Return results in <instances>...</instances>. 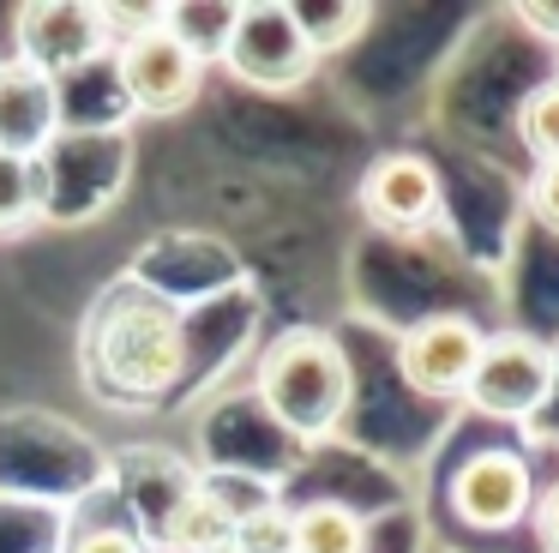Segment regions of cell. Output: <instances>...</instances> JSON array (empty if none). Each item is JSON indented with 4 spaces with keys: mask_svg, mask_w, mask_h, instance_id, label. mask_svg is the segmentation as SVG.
Instances as JSON below:
<instances>
[{
    "mask_svg": "<svg viewBox=\"0 0 559 553\" xmlns=\"http://www.w3.org/2000/svg\"><path fill=\"white\" fill-rule=\"evenodd\" d=\"M115 84L139 115H181V108H193L199 84H205V55L163 19L157 31L115 48Z\"/></svg>",
    "mask_w": 559,
    "mask_h": 553,
    "instance_id": "cell-5",
    "label": "cell"
},
{
    "mask_svg": "<svg viewBox=\"0 0 559 553\" xmlns=\"http://www.w3.org/2000/svg\"><path fill=\"white\" fill-rule=\"evenodd\" d=\"M259 403L271 409L283 433L295 439H325L355 403V373L349 355L331 331H283L277 343L259 355Z\"/></svg>",
    "mask_w": 559,
    "mask_h": 553,
    "instance_id": "cell-1",
    "label": "cell"
},
{
    "mask_svg": "<svg viewBox=\"0 0 559 553\" xmlns=\"http://www.w3.org/2000/svg\"><path fill=\"white\" fill-rule=\"evenodd\" d=\"M61 132V91L49 72H37L31 60L0 67V151L37 163V151Z\"/></svg>",
    "mask_w": 559,
    "mask_h": 553,
    "instance_id": "cell-10",
    "label": "cell"
},
{
    "mask_svg": "<svg viewBox=\"0 0 559 553\" xmlns=\"http://www.w3.org/2000/svg\"><path fill=\"white\" fill-rule=\"evenodd\" d=\"M235 536V517L211 487H187L181 499L163 511V548L169 553H223Z\"/></svg>",
    "mask_w": 559,
    "mask_h": 553,
    "instance_id": "cell-11",
    "label": "cell"
},
{
    "mask_svg": "<svg viewBox=\"0 0 559 553\" xmlns=\"http://www.w3.org/2000/svg\"><path fill=\"white\" fill-rule=\"evenodd\" d=\"M67 553H145V541L133 529H85Z\"/></svg>",
    "mask_w": 559,
    "mask_h": 553,
    "instance_id": "cell-17",
    "label": "cell"
},
{
    "mask_svg": "<svg viewBox=\"0 0 559 553\" xmlns=\"http://www.w3.org/2000/svg\"><path fill=\"white\" fill-rule=\"evenodd\" d=\"M554 379H559V361L542 337L530 331H499L481 343V361L469 373V403L493 421H530L535 409L554 397Z\"/></svg>",
    "mask_w": 559,
    "mask_h": 553,
    "instance_id": "cell-4",
    "label": "cell"
},
{
    "mask_svg": "<svg viewBox=\"0 0 559 553\" xmlns=\"http://www.w3.org/2000/svg\"><path fill=\"white\" fill-rule=\"evenodd\" d=\"M37 216V163L0 151V235H13Z\"/></svg>",
    "mask_w": 559,
    "mask_h": 553,
    "instance_id": "cell-14",
    "label": "cell"
},
{
    "mask_svg": "<svg viewBox=\"0 0 559 553\" xmlns=\"http://www.w3.org/2000/svg\"><path fill=\"white\" fill-rule=\"evenodd\" d=\"M451 505H457L463 523L487 529V536L523 523V511L535 505L530 463H523L518 451H506V445H481V451H469L457 463V475H451Z\"/></svg>",
    "mask_w": 559,
    "mask_h": 553,
    "instance_id": "cell-7",
    "label": "cell"
},
{
    "mask_svg": "<svg viewBox=\"0 0 559 553\" xmlns=\"http://www.w3.org/2000/svg\"><path fill=\"white\" fill-rule=\"evenodd\" d=\"M542 536H547V548L559 553V487L542 499Z\"/></svg>",
    "mask_w": 559,
    "mask_h": 553,
    "instance_id": "cell-18",
    "label": "cell"
},
{
    "mask_svg": "<svg viewBox=\"0 0 559 553\" xmlns=\"http://www.w3.org/2000/svg\"><path fill=\"white\" fill-rule=\"evenodd\" d=\"M487 331L463 313H427L403 331L397 343V373L415 397H463L469 391V373L481 361Z\"/></svg>",
    "mask_w": 559,
    "mask_h": 553,
    "instance_id": "cell-6",
    "label": "cell"
},
{
    "mask_svg": "<svg viewBox=\"0 0 559 553\" xmlns=\"http://www.w3.org/2000/svg\"><path fill=\"white\" fill-rule=\"evenodd\" d=\"M530 211H535V223H542V228H554V235H559V163H542V168H535V180H530Z\"/></svg>",
    "mask_w": 559,
    "mask_h": 553,
    "instance_id": "cell-16",
    "label": "cell"
},
{
    "mask_svg": "<svg viewBox=\"0 0 559 553\" xmlns=\"http://www.w3.org/2000/svg\"><path fill=\"white\" fill-rule=\"evenodd\" d=\"M289 553H367V523L343 499H313L289 511Z\"/></svg>",
    "mask_w": 559,
    "mask_h": 553,
    "instance_id": "cell-12",
    "label": "cell"
},
{
    "mask_svg": "<svg viewBox=\"0 0 559 553\" xmlns=\"http://www.w3.org/2000/svg\"><path fill=\"white\" fill-rule=\"evenodd\" d=\"M109 367V391L151 397L181 373V325L163 301L145 295H109L91 325V379Z\"/></svg>",
    "mask_w": 559,
    "mask_h": 553,
    "instance_id": "cell-2",
    "label": "cell"
},
{
    "mask_svg": "<svg viewBox=\"0 0 559 553\" xmlns=\"http://www.w3.org/2000/svg\"><path fill=\"white\" fill-rule=\"evenodd\" d=\"M229 553H289V511L265 505V511L241 517L229 536Z\"/></svg>",
    "mask_w": 559,
    "mask_h": 553,
    "instance_id": "cell-15",
    "label": "cell"
},
{
    "mask_svg": "<svg viewBox=\"0 0 559 553\" xmlns=\"http://www.w3.org/2000/svg\"><path fill=\"white\" fill-rule=\"evenodd\" d=\"M439 168L415 151H391L361 175V211L391 235H415L439 216Z\"/></svg>",
    "mask_w": 559,
    "mask_h": 553,
    "instance_id": "cell-8",
    "label": "cell"
},
{
    "mask_svg": "<svg viewBox=\"0 0 559 553\" xmlns=\"http://www.w3.org/2000/svg\"><path fill=\"white\" fill-rule=\"evenodd\" d=\"M223 67H229L241 84H253V91L277 96V91H295V84L313 79L319 55H313V43L301 36L295 7L265 0V7H235L229 12V31H223Z\"/></svg>",
    "mask_w": 559,
    "mask_h": 553,
    "instance_id": "cell-3",
    "label": "cell"
},
{
    "mask_svg": "<svg viewBox=\"0 0 559 553\" xmlns=\"http://www.w3.org/2000/svg\"><path fill=\"white\" fill-rule=\"evenodd\" d=\"M19 48H25L19 60H31L49 79H67V72L109 55L91 7H25L19 12Z\"/></svg>",
    "mask_w": 559,
    "mask_h": 553,
    "instance_id": "cell-9",
    "label": "cell"
},
{
    "mask_svg": "<svg viewBox=\"0 0 559 553\" xmlns=\"http://www.w3.org/2000/svg\"><path fill=\"white\" fill-rule=\"evenodd\" d=\"M518 139L530 144L535 163H559V79H547L542 91L523 96V108H518Z\"/></svg>",
    "mask_w": 559,
    "mask_h": 553,
    "instance_id": "cell-13",
    "label": "cell"
}]
</instances>
